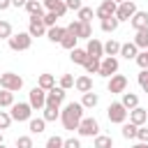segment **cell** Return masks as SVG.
<instances>
[{
  "instance_id": "1",
  "label": "cell",
  "mask_w": 148,
  "mask_h": 148,
  "mask_svg": "<svg viewBox=\"0 0 148 148\" xmlns=\"http://www.w3.org/2000/svg\"><path fill=\"white\" fill-rule=\"evenodd\" d=\"M81 118H83V106H81V102H69V104H65V109L60 111V123H62V127L69 130V132H74V130L79 127Z\"/></svg>"
},
{
  "instance_id": "2",
  "label": "cell",
  "mask_w": 148,
  "mask_h": 148,
  "mask_svg": "<svg viewBox=\"0 0 148 148\" xmlns=\"http://www.w3.org/2000/svg\"><path fill=\"white\" fill-rule=\"evenodd\" d=\"M9 109H12L9 116H12V120H16V123H25V120L32 118V106H30L28 102H14Z\"/></svg>"
},
{
  "instance_id": "3",
  "label": "cell",
  "mask_w": 148,
  "mask_h": 148,
  "mask_svg": "<svg viewBox=\"0 0 148 148\" xmlns=\"http://www.w3.org/2000/svg\"><path fill=\"white\" fill-rule=\"evenodd\" d=\"M0 88L9 90V92H16V90L23 88V79L14 72H5V74H0Z\"/></svg>"
},
{
  "instance_id": "4",
  "label": "cell",
  "mask_w": 148,
  "mask_h": 148,
  "mask_svg": "<svg viewBox=\"0 0 148 148\" xmlns=\"http://www.w3.org/2000/svg\"><path fill=\"white\" fill-rule=\"evenodd\" d=\"M7 44H9L12 51H28L30 44H32V37H30L28 32H16V35H12V37L7 39Z\"/></svg>"
},
{
  "instance_id": "5",
  "label": "cell",
  "mask_w": 148,
  "mask_h": 148,
  "mask_svg": "<svg viewBox=\"0 0 148 148\" xmlns=\"http://www.w3.org/2000/svg\"><path fill=\"white\" fill-rule=\"evenodd\" d=\"M127 109L120 104V102H111L109 104V109H106V116H109V120L111 123H116V125H123L125 120H127Z\"/></svg>"
},
{
  "instance_id": "6",
  "label": "cell",
  "mask_w": 148,
  "mask_h": 148,
  "mask_svg": "<svg viewBox=\"0 0 148 148\" xmlns=\"http://www.w3.org/2000/svg\"><path fill=\"white\" fill-rule=\"evenodd\" d=\"M97 74L104 76V79H111L113 74H118V58L104 56V58L99 60V72H97Z\"/></svg>"
},
{
  "instance_id": "7",
  "label": "cell",
  "mask_w": 148,
  "mask_h": 148,
  "mask_svg": "<svg viewBox=\"0 0 148 148\" xmlns=\"http://www.w3.org/2000/svg\"><path fill=\"white\" fill-rule=\"evenodd\" d=\"M76 132H79L81 136H97V134H99V123H97L92 116H90V118H81Z\"/></svg>"
},
{
  "instance_id": "8",
  "label": "cell",
  "mask_w": 148,
  "mask_h": 148,
  "mask_svg": "<svg viewBox=\"0 0 148 148\" xmlns=\"http://www.w3.org/2000/svg\"><path fill=\"white\" fill-rule=\"evenodd\" d=\"M109 92L111 95H123L125 90H127V76H123V74H113L111 79H109Z\"/></svg>"
},
{
  "instance_id": "9",
  "label": "cell",
  "mask_w": 148,
  "mask_h": 148,
  "mask_svg": "<svg viewBox=\"0 0 148 148\" xmlns=\"http://www.w3.org/2000/svg\"><path fill=\"white\" fill-rule=\"evenodd\" d=\"M28 104H30L32 109L42 111V109L46 106V90H42L39 86H35V88L30 90V99H28Z\"/></svg>"
},
{
  "instance_id": "10",
  "label": "cell",
  "mask_w": 148,
  "mask_h": 148,
  "mask_svg": "<svg viewBox=\"0 0 148 148\" xmlns=\"http://www.w3.org/2000/svg\"><path fill=\"white\" fill-rule=\"evenodd\" d=\"M134 14H136V5H134L132 0L120 2V5H118V9H116V18H118V21H130Z\"/></svg>"
},
{
  "instance_id": "11",
  "label": "cell",
  "mask_w": 148,
  "mask_h": 148,
  "mask_svg": "<svg viewBox=\"0 0 148 148\" xmlns=\"http://www.w3.org/2000/svg\"><path fill=\"white\" fill-rule=\"evenodd\" d=\"M65 95H67V90H62L60 86H53L51 90H46V104L49 106H60L65 102Z\"/></svg>"
},
{
  "instance_id": "12",
  "label": "cell",
  "mask_w": 148,
  "mask_h": 148,
  "mask_svg": "<svg viewBox=\"0 0 148 148\" xmlns=\"http://www.w3.org/2000/svg\"><path fill=\"white\" fill-rule=\"evenodd\" d=\"M116 9H118V5L113 2V0H104L97 9H95V16L102 21V18H109V16H116Z\"/></svg>"
},
{
  "instance_id": "13",
  "label": "cell",
  "mask_w": 148,
  "mask_h": 148,
  "mask_svg": "<svg viewBox=\"0 0 148 148\" xmlns=\"http://www.w3.org/2000/svg\"><path fill=\"white\" fill-rule=\"evenodd\" d=\"M86 53H88V58H95V60H102L104 58V44L99 42V39H88V46H86Z\"/></svg>"
},
{
  "instance_id": "14",
  "label": "cell",
  "mask_w": 148,
  "mask_h": 148,
  "mask_svg": "<svg viewBox=\"0 0 148 148\" xmlns=\"http://www.w3.org/2000/svg\"><path fill=\"white\" fill-rule=\"evenodd\" d=\"M127 116H130V123H132V125H136V127H141V125H146V123H148V109L136 106V109H132Z\"/></svg>"
},
{
  "instance_id": "15",
  "label": "cell",
  "mask_w": 148,
  "mask_h": 148,
  "mask_svg": "<svg viewBox=\"0 0 148 148\" xmlns=\"http://www.w3.org/2000/svg\"><path fill=\"white\" fill-rule=\"evenodd\" d=\"M28 35H30V37H42V35H46V25L42 23V18H39V16H30Z\"/></svg>"
},
{
  "instance_id": "16",
  "label": "cell",
  "mask_w": 148,
  "mask_h": 148,
  "mask_svg": "<svg viewBox=\"0 0 148 148\" xmlns=\"http://www.w3.org/2000/svg\"><path fill=\"white\" fill-rule=\"evenodd\" d=\"M44 7H46L49 12H53V14L58 16V18L67 14V7H65V0H44Z\"/></svg>"
},
{
  "instance_id": "17",
  "label": "cell",
  "mask_w": 148,
  "mask_h": 148,
  "mask_svg": "<svg viewBox=\"0 0 148 148\" xmlns=\"http://www.w3.org/2000/svg\"><path fill=\"white\" fill-rule=\"evenodd\" d=\"M74 88H76L79 92H90V90H92V79H90L88 74H81L79 79H74Z\"/></svg>"
},
{
  "instance_id": "18",
  "label": "cell",
  "mask_w": 148,
  "mask_h": 148,
  "mask_svg": "<svg viewBox=\"0 0 148 148\" xmlns=\"http://www.w3.org/2000/svg\"><path fill=\"white\" fill-rule=\"evenodd\" d=\"M130 23H132V28H134V30L148 28V12H139V9H136V14L130 18Z\"/></svg>"
},
{
  "instance_id": "19",
  "label": "cell",
  "mask_w": 148,
  "mask_h": 148,
  "mask_svg": "<svg viewBox=\"0 0 148 148\" xmlns=\"http://www.w3.org/2000/svg\"><path fill=\"white\" fill-rule=\"evenodd\" d=\"M136 53H139V49L134 46V42H125V44H120V53H118V56H123L125 60H134Z\"/></svg>"
},
{
  "instance_id": "20",
  "label": "cell",
  "mask_w": 148,
  "mask_h": 148,
  "mask_svg": "<svg viewBox=\"0 0 148 148\" xmlns=\"http://www.w3.org/2000/svg\"><path fill=\"white\" fill-rule=\"evenodd\" d=\"M120 104L127 109V111H132V109H136L139 106V95H134V92H123V99H120Z\"/></svg>"
},
{
  "instance_id": "21",
  "label": "cell",
  "mask_w": 148,
  "mask_h": 148,
  "mask_svg": "<svg viewBox=\"0 0 148 148\" xmlns=\"http://www.w3.org/2000/svg\"><path fill=\"white\" fill-rule=\"evenodd\" d=\"M25 12L30 14V16H44V7H42V2L39 0H28L25 2Z\"/></svg>"
},
{
  "instance_id": "22",
  "label": "cell",
  "mask_w": 148,
  "mask_h": 148,
  "mask_svg": "<svg viewBox=\"0 0 148 148\" xmlns=\"http://www.w3.org/2000/svg\"><path fill=\"white\" fill-rule=\"evenodd\" d=\"M134 46L136 49H148V28H141V30H136V35H134Z\"/></svg>"
},
{
  "instance_id": "23",
  "label": "cell",
  "mask_w": 148,
  "mask_h": 148,
  "mask_svg": "<svg viewBox=\"0 0 148 148\" xmlns=\"http://www.w3.org/2000/svg\"><path fill=\"white\" fill-rule=\"evenodd\" d=\"M46 37H49V42H53V44L58 42V44H60V42H62V37H65V28L53 25V28H49V30H46Z\"/></svg>"
},
{
  "instance_id": "24",
  "label": "cell",
  "mask_w": 148,
  "mask_h": 148,
  "mask_svg": "<svg viewBox=\"0 0 148 148\" xmlns=\"http://www.w3.org/2000/svg\"><path fill=\"white\" fill-rule=\"evenodd\" d=\"M69 58H72V62L74 65H86V60H88V53H86V49H72L69 51Z\"/></svg>"
},
{
  "instance_id": "25",
  "label": "cell",
  "mask_w": 148,
  "mask_h": 148,
  "mask_svg": "<svg viewBox=\"0 0 148 148\" xmlns=\"http://www.w3.org/2000/svg\"><path fill=\"white\" fill-rule=\"evenodd\" d=\"M97 102H99V97H97V92H83V97H81V106L83 109H95L97 106Z\"/></svg>"
},
{
  "instance_id": "26",
  "label": "cell",
  "mask_w": 148,
  "mask_h": 148,
  "mask_svg": "<svg viewBox=\"0 0 148 148\" xmlns=\"http://www.w3.org/2000/svg\"><path fill=\"white\" fill-rule=\"evenodd\" d=\"M42 111H44V116H42V118H44L46 123H53V120H58V118H60V106H49V104H46Z\"/></svg>"
},
{
  "instance_id": "27",
  "label": "cell",
  "mask_w": 148,
  "mask_h": 148,
  "mask_svg": "<svg viewBox=\"0 0 148 148\" xmlns=\"http://www.w3.org/2000/svg\"><path fill=\"white\" fill-rule=\"evenodd\" d=\"M44 127H46V120H44V118H30V120H28V130H30L32 134H42Z\"/></svg>"
},
{
  "instance_id": "28",
  "label": "cell",
  "mask_w": 148,
  "mask_h": 148,
  "mask_svg": "<svg viewBox=\"0 0 148 148\" xmlns=\"http://www.w3.org/2000/svg\"><path fill=\"white\" fill-rule=\"evenodd\" d=\"M37 86H39L42 90H51V88L56 86V76H53V74H39Z\"/></svg>"
},
{
  "instance_id": "29",
  "label": "cell",
  "mask_w": 148,
  "mask_h": 148,
  "mask_svg": "<svg viewBox=\"0 0 148 148\" xmlns=\"http://www.w3.org/2000/svg\"><path fill=\"white\" fill-rule=\"evenodd\" d=\"M92 146H95V148H113V139H111L109 134H97Z\"/></svg>"
},
{
  "instance_id": "30",
  "label": "cell",
  "mask_w": 148,
  "mask_h": 148,
  "mask_svg": "<svg viewBox=\"0 0 148 148\" xmlns=\"http://www.w3.org/2000/svg\"><path fill=\"white\" fill-rule=\"evenodd\" d=\"M76 42H79V37H76V35H69V32L65 30V37H62L60 46H62V49H67V51H72V49H76Z\"/></svg>"
},
{
  "instance_id": "31",
  "label": "cell",
  "mask_w": 148,
  "mask_h": 148,
  "mask_svg": "<svg viewBox=\"0 0 148 148\" xmlns=\"http://www.w3.org/2000/svg\"><path fill=\"white\" fill-rule=\"evenodd\" d=\"M120 53V44L116 42V39H109L106 44H104V56H111V58H116Z\"/></svg>"
},
{
  "instance_id": "32",
  "label": "cell",
  "mask_w": 148,
  "mask_h": 148,
  "mask_svg": "<svg viewBox=\"0 0 148 148\" xmlns=\"http://www.w3.org/2000/svg\"><path fill=\"white\" fill-rule=\"evenodd\" d=\"M76 14H79V21H81V23H90V21H92V16H95L92 7H81Z\"/></svg>"
},
{
  "instance_id": "33",
  "label": "cell",
  "mask_w": 148,
  "mask_h": 148,
  "mask_svg": "<svg viewBox=\"0 0 148 148\" xmlns=\"http://www.w3.org/2000/svg\"><path fill=\"white\" fill-rule=\"evenodd\" d=\"M118 23H120V21H118L116 16H109V18H102V30H104V32H113V30L118 28Z\"/></svg>"
},
{
  "instance_id": "34",
  "label": "cell",
  "mask_w": 148,
  "mask_h": 148,
  "mask_svg": "<svg viewBox=\"0 0 148 148\" xmlns=\"http://www.w3.org/2000/svg\"><path fill=\"white\" fill-rule=\"evenodd\" d=\"M12 104H14V92H9V90H2V88H0V109L12 106Z\"/></svg>"
},
{
  "instance_id": "35",
  "label": "cell",
  "mask_w": 148,
  "mask_h": 148,
  "mask_svg": "<svg viewBox=\"0 0 148 148\" xmlns=\"http://www.w3.org/2000/svg\"><path fill=\"white\" fill-rule=\"evenodd\" d=\"M76 37H79V39H92V25H90V23H81Z\"/></svg>"
},
{
  "instance_id": "36",
  "label": "cell",
  "mask_w": 148,
  "mask_h": 148,
  "mask_svg": "<svg viewBox=\"0 0 148 148\" xmlns=\"http://www.w3.org/2000/svg\"><path fill=\"white\" fill-rule=\"evenodd\" d=\"M136 125H132V123H123V136L125 139H136Z\"/></svg>"
},
{
  "instance_id": "37",
  "label": "cell",
  "mask_w": 148,
  "mask_h": 148,
  "mask_svg": "<svg viewBox=\"0 0 148 148\" xmlns=\"http://www.w3.org/2000/svg\"><path fill=\"white\" fill-rule=\"evenodd\" d=\"M83 67H86V74H97V72H99V60H95V58H88Z\"/></svg>"
},
{
  "instance_id": "38",
  "label": "cell",
  "mask_w": 148,
  "mask_h": 148,
  "mask_svg": "<svg viewBox=\"0 0 148 148\" xmlns=\"http://www.w3.org/2000/svg\"><path fill=\"white\" fill-rule=\"evenodd\" d=\"M14 32H12V23L9 21H0V39H9Z\"/></svg>"
},
{
  "instance_id": "39",
  "label": "cell",
  "mask_w": 148,
  "mask_h": 148,
  "mask_svg": "<svg viewBox=\"0 0 148 148\" xmlns=\"http://www.w3.org/2000/svg\"><path fill=\"white\" fill-rule=\"evenodd\" d=\"M56 21H58V16H56L53 12H46V14L42 16V23L46 25V30H49V28H53V25H56Z\"/></svg>"
},
{
  "instance_id": "40",
  "label": "cell",
  "mask_w": 148,
  "mask_h": 148,
  "mask_svg": "<svg viewBox=\"0 0 148 148\" xmlns=\"http://www.w3.org/2000/svg\"><path fill=\"white\" fill-rule=\"evenodd\" d=\"M60 88H62V90L74 88V76H72V74H62V76H60Z\"/></svg>"
},
{
  "instance_id": "41",
  "label": "cell",
  "mask_w": 148,
  "mask_h": 148,
  "mask_svg": "<svg viewBox=\"0 0 148 148\" xmlns=\"http://www.w3.org/2000/svg\"><path fill=\"white\" fill-rule=\"evenodd\" d=\"M136 65L141 67V69H148V51H141V53H136Z\"/></svg>"
},
{
  "instance_id": "42",
  "label": "cell",
  "mask_w": 148,
  "mask_h": 148,
  "mask_svg": "<svg viewBox=\"0 0 148 148\" xmlns=\"http://www.w3.org/2000/svg\"><path fill=\"white\" fill-rule=\"evenodd\" d=\"M9 125H12V116L7 111H0V132L2 130H9Z\"/></svg>"
},
{
  "instance_id": "43",
  "label": "cell",
  "mask_w": 148,
  "mask_h": 148,
  "mask_svg": "<svg viewBox=\"0 0 148 148\" xmlns=\"http://www.w3.org/2000/svg\"><path fill=\"white\" fill-rule=\"evenodd\" d=\"M16 148H32V136H18L16 139Z\"/></svg>"
},
{
  "instance_id": "44",
  "label": "cell",
  "mask_w": 148,
  "mask_h": 148,
  "mask_svg": "<svg viewBox=\"0 0 148 148\" xmlns=\"http://www.w3.org/2000/svg\"><path fill=\"white\" fill-rule=\"evenodd\" d=\"M62 141H65L62 136H56V134H53V136H49L46 148H62Z\"/></svg>"
},
{
  "instance_id": "45",
  "label": "cell",
  "mask_w": 148,
  "mask_h": 148,
  "mask_svg": "<svg viewBox=\"0 0 148 148\" xmlns=\"http://www.w3.org/2000/svg\"><path fill=\"white\" fill-rule=\"evenodd\" d=\"M139 86H141L143 92H148V69H141V74H139Z\"/></svg>"
},
{
  "instance_id": "46",
  "label": "cell",
  "mask_w": 148,
  "mask_h": 148,
  "mask_svg": "<svg viewBox=\"0 0 148 148\" xmlns=\"http://www.w3.org/2000/svg\"><path fill=\"white\" fill-rule=\"evenodd\" d=\"M65 7H67V12L72 9V12H79L81 7H83V2L81 0H65Z\"/></svg>"
},
{
  "instance_id": "47",
  "label": "cell",
  "mask_w": 148,
  "mask_h": 148,
  "mask_svg": "<svg viewBox=\"0 0 148 148\" xmlns=\"http://www.w3.org/2000/svg\"><path fill=\"white\" fill-rule=\"evenodd\" d=\"M136 139H139L141 143H148V127H143V125H141V127L136 130Z\"/></svg>"
},
{
  "instance_id": "48",
  "label": "cell",
  "mask_w": 148,
  "mask_h": 148,
  "mask_svg": "<svg viewBox=\"0 0 148 148\" xmlns=\"http://www.w3.org/2000/svg\"><path fill=\"white\" fill-rule=\"evenodd\" d=\"M62 148H81V141L74 139V136H72V139H65V141H62Z\"/></svg>"
},
{
  "instance_id": "49",
  "label": "cell",
  "mask_w": 148,
  "mask_h": 148,
  "mask_svg": "<svg viewBox=\"0 0 148 148\" xmlns=\"http://www.w3.org/2000/svg\"><path fill=\"white\" fill-rule=\"evenodd\" d=\"M79 28H81V21H72V23H69L65 30H67L69 35H79Z\"/></svg>"
},
{
  "instance_id": "50",
  "label": "cell",
  "mask_w": 148,
  "mask_h": 148,
  "mask_svg": "<svg viewBox=\"0 0 148 148\" xmlns=\"http://www.w3.org/2000/svg\"><path fill=\"white\" fill-rule=\"evenodd\" d=\"M9 7H12V0H0V12H5Z\"/></svg>"
},
{
  "instance_id": "51",
  "label": "cell",
  "mask_w": 148,
  "mask_h": 148,
  "mask_svg": "<svg viewBox=\"0 0 148 148\" xmlns=\"http://www.w3.org/2000/svg\"><path fill=\"white\" fill-rule=\"evenodd\" d=\"M28 0H12V7H25Z\"/></svg>"
},
{
  "instance_id": "52",
  "label": "cell",
  "mask_w": 148,
  "mask_h": 148,
  "mask_svg": "<svg viewBox=\"0 0 148 148\" xmlns=\"http://www.w3.org/2000/svg\"><path fill=\"white\" fill-rule=\"evenodd\" d=\"M132 148H148V143H141V141H139V143H134Z\"/></svg>"
},
{
  "instance_id": "53",
  "label": "cell",
  "mask_w": 148,
  "mask_h": 148,
  "mask_svg": "<svg viewBox=\"0 0 148 148\" xmlns=\"http://www.w3.org/2000/svg\"><path fill=\"white\" fill-rule=\"evenodd\" d=\"M113 2H116V5H120V2H125V0H113Z\"/></svg>"
},
{
  "instance_id": "54",
  "label": "cell",
  "mask_w": 148,
  "mask_h": 148,
  "mask_svg": "<svg viewBox=\"0 0 148 148\" xmlns=\"http://www.w3.org/2000/svg\"><path fill=\"white\" fill-rule=\"evenodd\" d=\"M0 148H7V146H5V143H0Z\"/></svg>"
},
{
  "instance_id": "55",
  "label": "cell",
  "mask_w": 148,
  "mask_h": 148,
  "mask_svg": "<svg viewBox=\"0 0 148 148\" xmlns=\"http://www.w3.org/2000/svg\"><path fill=\"white\" fill-rule=\"evenodd\" d=\"M0 143H2V132H0Z\"/></svg>"
},
{
  "instance_id": "56",
  "label": "cell",
  "mask_w": 148,
  "mask_h": 148,
  "mask_svg": "<svg viewBox=\"0 0 148 148\" xmlns=\"http://www.w3.org/2000/svg\"><path fill=\"white\" fill-rule=\"evenodd\" d=\"M146 51H148V49H146Z\"/></svg>"
}]
</instances>
